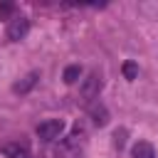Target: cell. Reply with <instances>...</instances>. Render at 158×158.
I'll list each match as a JSON object with an SVG mask.
<instances>
[{"mask_svg": "<svg viewBox=\"0 0 158 158\" xmlns=\"http://www.w3.org/2000/svg\"><path fill=\"white\" fill-rule=\"evenodd\" d=\"M5 153V158H30V146L25 141H10V143H2L0 148Z\"/></svg>", "mask_w": 158, "mask_h": 158, "instance_id": "cell-4", "label": "cell"}, {"mask_svg": "<svg viewBox=\"0 0 158 158\" xmlns=\"http://www.w3.org/2000/svg\"><path fill=\"white\" fill-rule=\"evenodd\" d=\"M131 158H156V151L148 141H138L131 148Z\"/></svg>", "mask_w": 158, "mask_h": 158, "instance_id": "cell-7", "label": "cell"}, {"mask_svg": "<svg viewBox=\"0 0 158 158\" xmlns=\"http://www.w3.org/2000/svg\"><path fill=\"white\" fill-rule=\"evenodd\" d=\"M37 79H40V74H37V72H30L27 77H22V79L12 86V91H15V94H27V91L37 84Z\"/></svg>", "mask_w": 158, "mask_h": 158, "instance_id": "cell-6", "label": "cell"}, {"mask_svg": "<svg viewBox=\"0 0 158 158\" xmlns=\"http://www.w3.org/2000/svg\"><path fill=\"white\" fill-rule=\"evenodd\" d=\"M79 77H81V67H79V64H69V67L64 69V81H67V84L79 81Z\"/></svg>", "mask_w": 158, "mask_h": 158, "instance_id": "cell-8", "label": "cell"}, {"mask_svg": "<svg viewBox=\"0 0 158 158\" xmlns=\"http://www.w3.org/2000/svg\"><path fill=\"white\" fill-rule=\"evenodd\" d=\"M89 116H91V121H94L96 126H106V121H109V111H106V106H104L99 99L89 104Z\"/></svg>", "mask_w": 158, "mask_h": 158, "instance_id": "cell-5", "label": "cell"}, {"mask_svg": "<svg viewBox=\"0 0 158 158\" xmlns=\"http://www.w3.org/2000/svg\"><path fill=\"white\" fill-rule=\"evenodd\" d=\"M121 69H123V77H126L128 81H133V79L138 77V64H136V62H131V59H128V62H123V67H121Z\"/></svg>", "mask_w": 158, "mask_h": 158, "instance_id": "cell-9", "label": "cell"}, {"mask_svg": "<svg viewBox=\"0 0 158 158\" xmlns=\"http://www.w3.org/2000/svg\"><path fill=\"white\" fill-rule=\"evenodd\" d=\"M27 32H30V20L22 17V15H12V20L7 22V30H5L7 40L10 42H20V40L27 37Z\"/></svg>", "mask_w": 158, "mask_h": 158, "instance_id": "cell-2", "label": "cell"}, {"mask_svg": "<svg viewBox=\"0 0 158 158\" xmlns=\"http://www.w3.org/2000/svg\"><path fill=\"white\" fill-rule=\"evenodd\" d=\"M99 91H101V74L99 72H91L84 81H81V96L84 101H96L99 99Z\"/></svg>", "mask_w": 158, "mask_h": 158, "instance_id": "cell-3", "label": "cell"}, {"mask_svg": "<svg viewBox=\"0 0 158 158\" xmlns=\"http://www.w3.org/2000/svg\"><path fill=\"white\" fill-rule=\"evenodd\" d=\"M12 12H15V5L12 2H0V20H12Z\"/></svg>", "mask_w": 158, "mask_h": 158, "instance_id": "cell-10", "label": "cell"}, {"mask_svg": "<svg viewBox=\"0 0 158 158\" xmlns=\"http://www.w3.org/2000/svg\"><path fill=\"white\" fill-rule=\"evenodd\" d=\"M114 138H116V146L121 148V146H123V138H126V131H116V136H114Z\"/></svg>", "mask_w": 158, "mask_h": 158, "instance_id": "cell-11", "label": "cell"}, {"mask_svg": "<svg viewBox=\"0 0 158 158\" xmlns=\"http://www.w3.org/2000/svg\"><path fill=\"white\" fill-rule=\"evenodd\" d=\"M62 131H64V121H62V118H47V121H42V123L35 128L37 138L44 141V143L57 141V138L62 136Z\"/></svg>", "mask_w": 158, "mask_h": 158, "instance_id": "cell-1", "label": "cell"}]
</instances>
